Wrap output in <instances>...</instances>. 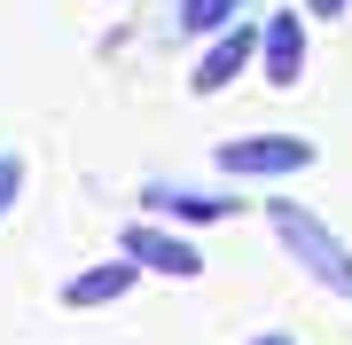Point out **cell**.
<instances>
[{
	"label": "cell",
	"instance_id": "cell-9",
	"mask_svg": "<svg viewBox=\"0 0 352 345\" xmlns=\"http://www.w3.org/2000/svg\"><path fill=\"white\" fill-rule=\"evenodd\" d=\"M16 196H24V157H16V149H0V220L16 212Z\"/></svg>",
	"mask_w": 352,
	"mask_h": 345
},
{
	"label": "cell",
	"instance_id": "cell-7",
	"mask_svg": "<svg viewBox=\"0 0 352 345\" xmlns=\"http://www.w3.org/2000/svg\"><path fill=\"white\" fill-rule=\"evenodd\" d=\"M141 205H157V212H173V220H227L235 196H196V189H173V180H149Z\"/></svg>",
	"mask_w": 352,
	"mask_h": 345
},
{
	"label": "cell",
	"instance_id": "cell-5",
	"mask_svg": "<svg viewBox=\"0 0 352 345\" xmlns=\"http://www.w3.org/2000/svg\"><path fill=\"white\" fill-rule=\"evenodd\" d=\"M258 55H266V79H274V87H298L305 79V24L289 8H274L266 32H258Z\"/></svg>",
	"mask_w": 352,
	"mask_h": 345
},
{
	"label": "cell",
	"instance_id": "cell-2",
	"mask_svg": "<svg viewBox=\"0 0 352 345\" xmlns=\"http://www.w3.org/2000/svg\"><path fill=\"white\" fill-rule=\"evenodd\" d=\"M305 165H314V141H298V134L219 141V173H227V180H282V173H305Z\"/></svg>",
	"mask_w": 352,
	"mask_h": 345
},
{
	"label": "cell",
	"instance_id": "cell-4",
	"mask_svg": "<svg viewBox=\"0 0 352 345\" xmlns=\"http://www.w3.org/2000/svg\"><path fill=\"white\" fill-rule=\"evenodd\" d=\"M251 55H258V32H251V24L219 32V39H212V55L196 63V79H188V87H196V94H219V87H235V79L251 71Z\"/></svg>",
	"mask_w": 352,
	"mask_h": 345
},
{
	"label": "cell",
	"instance_id": "cell-3",
	"mask_svg": "<svg viewBox=\"0 0 352 345\" xmlns=\"http://www.w3.org/2000/svg\"><path fill=\"white\" fill-rule=\"evenodd\" d=\"M118 251H126L133 275H141V267H149V275H173V282H196V275H204V251H196V243L173 236V228H149V220H133V228L118 236Z\"/></svg>",
	"mask_w": 352,
	"mask_h": 345
},
{
	"label": "cell",
	"instance_id": "cell-6",
	"mask_svg": "<svg viewBox=\"0 0 352 345\" xmlns=\"http://www.w3.org/2000/svg\"><path fill=\"white\" fill-rule=\"evenodd\" d=\"M126 291H133V267H126V259H102V267H87V275L63 282V306L71 314H94V306H118Z\"/></svg>",
	"mask_w": 352,
	"mask_h": 345
},
{
	"label": "cell",
	"instance_id": "cell-10",
	"mask_svg": "<svg viewBox=\"0 0 352 345\" xmlns=\"http://www.w3.org/2000/svg\"><path fill=\"white\" fill-rule=\"evenodd\" d=\"M352 0H305V16H344Z\"/></svg>",
	"mask_w": 352,
	"mask_h": 345
},
{
	"label": "cell",
	"instance_id": "cell-8",
	"mask_svg": "<svg viewBox=\"0 0 352 345\" xmlns=\"http://www.w3.org/2000/svg\"><path fill=\"white\" fill-rule=\"evenodd\" d=\"M235 8H243V0H188V8H180V32H227Z\"/></svg>",
	"mask_w": 352,
	"mask_h": 345
},
{
	"label": "cell",
	"instance_id": "cell-11",
	"mask_svg": "<svg viewBox=\"0 0 352 345\" xmlns=\"http://www.w3.org/2000/svg\"><path fill=\"white\" fill-rule=\"evenodd\" d=\"M251 345H298V337H289V330H266V337H251Z\"/></svg>",
	"mask_w": 352,
	"mask_h": 345
},
{
	"label": "cell",
	"instance_id": "cell-1",
	"mask_svg": "<svg viewBox=\"0 0 352 345\" xmlns=\"http://www.w3.org/2000/svg\"><path fill=\"white\" fill-rule=\"evenodd\" d=\"M266 220H274L282 251L298 259V267L314 275L329 298H344V306H352V251H344V236L329 228V220H314L305 205H266Z\"/></svg>",
	"mask_w": 352,
	"mask_h": 345
}]
</instances>
